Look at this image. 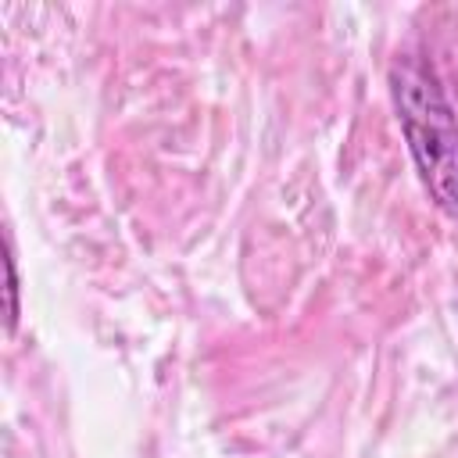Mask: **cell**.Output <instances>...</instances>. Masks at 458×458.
Returning <instances> with one entry per match:
<instances>
[{
    "label": "cell",
    "instance_id": "cell-2",
    "mask_svg": "<svg viewBox=\"0 0 458 458\" xmlns=\"http://www.w3.org/2000/svg\"><path fill=\"white\" fill-rule=\"evenodd\" d=\"M14 293H18V279H14V258H11V250H7V318H11V322L18 318V301H14Z\"/></svg>",
    "mask_w": 458,
    "mask_h": 458
},
{
    "label": "cell",
    "instance_id": "cell-1",
    "mask_svg": "<svg viewBox=\"0 0 458 458\" xmlns=\"http://www.w3.org/2000/svg\"><path fill=\"white\" fill-rule=\"evenodd\" d=\"M397 118L415 157V168L433 193V200L458 215V118L447 104L433 68L408 54L390 72Z\"/></svg>",
    "mask_w": 458,
    "mask_h": 458
}]
</instances>
